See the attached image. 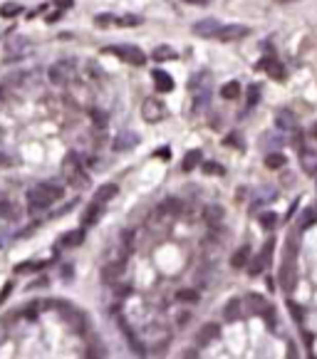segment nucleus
<instances>
[{
	"mask_svg": "<svg viewBox=\"0 0 317 359\" xmlns=\"http://www.w3.org/2000/svg\"><path fill=\"white\" fill-rule=\"evenodd\" d=\"M65 194V188L55 183V181H45V183H38V186H32L28 191V203L32 211H45V208H50L55 201H60Z\"/></svg>",
	"mask_w": 317,
	"mask_h": 359,
	"instance_id": "obj_1",
	"label": "nucleus"
},
{
	"mask_svg": "<svg viewBox=\"0 0 317 359\" xmlns=\"http://www.w3.org/2000/svg\"><path fill=\"white\" fill-rule=\"evenodd\" d=\"M109 52L117 55L119 60H124L126 65H134V67L146 65V55L139 50L137 45H114V47H109Z\"/></svg>",
	"mask_w": 317,
	"mask_h": 359,
	"instance_id": "obj_2",
	"label": "nucleus"
},
{
	"mask_svg": "<svg viewBox=\"0 0 317 359\" xmlns=\"http://www.w3.org/2000/svg\"><path fill=\"white\" fill-rule=\"evenodd\" d=\"M166 114H169V111H166V104L164 102H161V99H146V102H144V104H141V117H144V119H146V122H159V119H164Z\"/></svg>",
	"mask_w": 317,
	"mask_h": 359,
	"instance_id": "obj_3",
	"label": "nucleus"
},
{
	"mask_svg": "<svg viewBox=\"0 0 317 359\" xmlns=\"http://www.w3.org/2000/svg\"><path fill=\"white\" fill-rule=\"evenodd\" d=\"M72 74H74V69H72L69 62H55V65H50V69H47L50 84H67Z\"/></svg>",
	"mask_w": 317,
	"mask_h": 359,
	"instance_id": "obj_4",
	"label": "nucleus"
},
{
	"mask_svg": "<svg viewBox=\"0 0 317 359\" xmlns=\"http://www.w3.org/2000/svg\"><path fill=\"white\" fill-rule=\"evenodd\" d=\"M248 35H250V30L246 28V25H221L216 40L218 42H238V40H243V37H248Z\"/></svg>",
	"mask_w": 317,
	"mask_h": 359,
	"instance_id": "obj_5",
	"label": "nucleus"
},
{
	"mask_svg": "<svg viewBox=\"0 0 317 359\" xmlns=\"http://www.w3.org/2000/svg\"><path fill=\"white\" fill-rule=\"evenodd\" d=\"M218 30H221V23L218 20H198L196 25H193V35H198V37H208V40H216V35H218Z\"/></svg>",
	"mask_w": 317,
	"mask_h": 359,
	"instance_id": "obj_6",
	"label": "nucleus"
},
{
	"mask_svg": "<svg viewBox=\"0 0 317 359\" xmlns=\"http://www.w3.org/2000/svg\"><path fill=\"white\" fill-rule=\"evenodd\" d=\"M216 337H221V325L218 322H208L198 330V337H196V347H206L208 342H213Z\"/></svg>",
	"mask_w": 317,
	"mask_h": 359,
	"instance_id": "obj_7",
	"label": "nucleus"
},
{
	"mask_svg": "<svg viewBox=\"0 0 317 359\" xmlns=\"http://www.w3.org/2000/svg\"><path fill=\"white\" fill-rule=\"evenodd\" d=\"M255 69L268 72V74H270V77H275V80H283V77H285V69H283V65L277 62L275 57H263L260 62L255 65Z\"/></svg>",
	"mask_w": 317,
	"mask_h": 359,
	"instance_id": "obj_8",
	"label": "nucleus"
},
{
	"mask_svg": "<svg viewBox=\"0 0 317 359\" xmlns=\"http://www.w3.org/2000/svg\"><path fill=\"white\" fill-rule=\"evenodd\" d=\"M280 285H283L285 292H290L295 288V268H292V260H283V265H280Z\"/></svg>",
	"mask_w": 317,
	"mask_h": 359,
	"instance_id": "obj_9",
	"label": "nucleus"
},
{
	"mask_svg": "<svg viewBox=\"0 0 317 359\" xmlns=\"http://www.w3.org/2000/svg\"><path fill=\"white\" fill-rule=\"evenodd\" d=\"M134 144H139V137L134 131H119L117 139H114V149L117 152H129Z\"/></svg>",
	"mask_w": 317,
	"mask_h": 359,
	"instance_id": "obj_10",
	"label": "nucleus"
},
{
	"mask_svg": "<svg viewBox=\"0 0 317 359\" xmlns=\"http://www.w3.org/2000/svg\"><path fill=\"white\" fill-rule=\"evenodd\" d=\"M243 315V303L238 300V297H233V300H228L226 303V307H223V319L226 322H235V319Z\"/></svg>",
	"mask_w": 317,
	"mask_h": 359,
	"instance_id": "obj_11",
	"label": "nucleus"
},
{
	"mask_svg": "<svg viewBox=\"0 0 317 359\" xmlns=\"http://www.w3.org/2000/svg\"><path fill=\"white\" fill-rule=\"evenodd\" d=\"M104 213V203H99V201H92L89 206H87V211H84L82 216V223L84 225H95L97 221H99V216Z\"/></svg>",
	"mask_w": 317,
	"mask_h": 359,
	"instance_id": "obj_12",
	"label": "nucleus"
},
{
	"mask_svg": "<svg viewBox=\"0 0 317 359\" xmlns=\"http://www.w3.org/2000/svg\"><path fill=\"white\" fill-rule=\"evenodd\" d=\"M154 82H156L159 92H171L174 89V77L169 72H164V69H154Z\"/></svg>",
	"mask_w": 317,
	"mask_h": 359,
	"instance_id": "obj_13",
	"label": "nucleus"
},
{
	"mask_svg": "<svg viewBox=\"0 0 317 359\" xmlns=\"http://www.w3.org/2000/svg\"><path fill=\"white\" fill-rule=\"evenodd\" d=\"M248 262H250V248H248V245H240V248L231 255V268H235V270L246 268Z\"/></svg>",
	"mask_w": 317,
	"mask_h": 359,
	"instance_id": "obj_14",
	"label": "nucleus"
},
{
	"mask_svg": "<svg viewBox=\"0 0 317 359\" xmlns=\"http://www.w3.org/2000/svg\"><path fill=\"white\" fill-rule=\"evenodd\" d=\"M117 191H119V188H117V183H104V186H99V188H97L95 201H99V203H104V206H107L111 198L117 196Z\"/></svg>",
	"mask_w": 317,
	"mask_h": 359,
	"instance_id": "obj_15",
	"label": "nucleus"
},
{
	"mask_svg": "<svg viewBox=\"0 0 317 359\" xmlns=\"http://www.w3.org/2000/svg\"><path fill=\"white\" fill-rule=\"evenodd\" d=\"M0 216L8 218V221H17L20 218V208L15 206L13 201H8V198H0Z\"/></svg>",
	"mask_w": 317,
	"mask_h": 359,
	"instance_id": "obj_16",
	"label": "nucleus"
},
{
	"mask_svg": "<svg viewBox=\"0 0 317 359\" xmlns=\"http://www.w3.org/2000/svg\"><path fill=\"white\" fill-rule=\"evenodd\" d=\"M275 124H277V129H295L297 119H295V114H292V111L280 109L275 114Z\"/></svg>",
	"mask_w": 317,
	"mask_h": 359,
	"instance_id": "obj_17",
	"label": "nucleus"
},
{
	"mask_svg": "<svg viewBox=\"0 0 317 359\" xmlns=\"http://www.w3.org/2000/svg\"><path fill=\"white\" fill-rule=\"evenodd\" d=\"M82 240H84V231L82 228H77V231H69V233L62 235V245L65 248H74V245H82Z\"/></svg>",
	"mask_w": 317,
	"mask_h": 359,
	"instance_id": "obj_18",
	"label": "nucleus"
},
{
	"mask_svg": "<svg viewBox=\"0 0 317 359\" xmlns=\"http://www.w3.org/2000/svg\"><path fill=\"white\" fill-rule=\"evenodd\" d=\"M201 159H203L201 149H191V152L183 156V164H181V168H183V171H193L196 166L201 164Z\"/></svg>",
	"mask_w": 317,
	"mask_h": 359,
	"instance_id": "obj_19",
	"label": "nucleus"
},
{
	"mask_svg": "<svg viewBox=\"0 0 317 359\" xmlns=\"http://www.w3.org/2000/svg\"><path fill=\"white\" fill-rule=\"evenodd\" d=\"M152 57L156 62H166V60H174V57H176V50H174L171 45H159V47L154 50Z\"/></svg>",
	"mask_w": 317,
	"mask_h": 359,
	"instance_id": "obj_20",
	"label": "nucleus"
},
{
	"mask_svg": "<svg viewBox=\"0 0 317 359\" xmlns=\"http://www.w3.org/2000/svg\"><path fill=\"white\" fill-rule=\"evenodd\" d=\"M248 305H250V310L255 312V315H263L270 305H268V300L263 297V295H248Z\"/></svg>",
	"mask_w": 317,
	"mask_h": 359,
	"instance_id": "obj_21",
	"label": "nucleus"
},
{
	"mask_svg": "<svg viewBox=\"0 0 317 359\" xmlns=\"http://www.w3.org/2000/svg\"><path fill=\"white\" fill-rule=\"evenodd\" d=\"M67 179L72 186H77V188H84L87 183H89V176H87V171L84 168H77V171H72V174H67Z\"/></svg>",
	"mask_w": 317,
	"mask_h": 359,
	"instance_id": "obj_22",
	"label": "nucleus"
},
{
	"mask_svg": "<svg viewBox=\"0 0 317 359\" xmlns=\"http://www.w3.org/2000/svg\"><path fill=\"white\" fill-rule=\"evenodd\" d=\"M300 156H303V168L307 171V174H312L315 176V171H317V156L312 152H300Z\"/></svg>",
	"mask_w": 317,
	"mask_h": 359,
	"instance_id": "obj_23",
	"label": "nucleus"
},
{
	"mask_svg": "<svg viewBox=\"0 0 317 359\" xmlns=\"http://www.w3.org/2000/svg\"><path fill=\"white\" fill-rule=\"evenodd\" d=\"M208 102H211V89L203 87V89H201V95H196V99H193V109L203 111L208 107Z\"/></svg>",
	"mask_w": 317,
	"mask_h": 359,
	"instance_id": "obj_24",
	"label": "nucleus"
},
{
	"mask_svg": "<svg viewBox=\"0 0 317 359\" xmlns=\"http://www.w3.org/2000/svg\"><path fill=\"white\" fill-rule=\"evenodd\" d=\"M265 166H268L270 171H277V168H283V166H285V156H283V154H277V152L268 154V156H265Z\"/></svg>",
	"mask_w": 317,
	"mask_h": 359,
	"instance_id": "obj_25",
	"label": "nucleus"
},
{
	"mask_svg": "<svg viewBox=\"0 0 317 359\" xmlns=\"http://www.w3.org/2000/svg\"><path fill=\"white\" fill-rule=\"evenodd\" d=\"M156 213H181V201L179 198H166L164 203L156 208Z\"/></svg>",
	"mask_w": 317,
	"mask_h": 359,
	"instance_id": "obj_26",
	"label": "nucleus"
},
{
	"mask_svg": "<svg viewBox=\"0 0 317 359\" xmlns=\"http://www.w3.org/2000/svg\"><path fill=\"white\" fill-rule=\"evenodd\" d=\"M238 95H240V84L238 82H226L221 87V97L223 99H238Z\"/></svg>",
	"mask_w": 317,
	"mask_h": 359,
	"instance_id": "obj_27",
	"label": "nucleus"
},
{
	"mask_svg": "<svg viewBox=\"0 0 317 359\" xmlns=\"http://www.w3.org/2000/svg\"><path fill=\"white\" fill-rule=\"evenodd\" d=\"M20 13H23V5L20 3H5V5H0V15L3 17H17Z\"/></svg>",
	"mask_w": 317,
	"mask_h": 359,
	"instance_id": "obj_28",
	"label": "nucleus"
},
{
	"mask_svg": "<svg viewBox=\"0 0 317 359\" xmlns=\"http://www.w3.org/2000/svg\"><path fill=\"white\" fill-rule=\"evenodd\" d=\"M317 223V208H305L303 211V218H300V228H310Z\"/></svg>",
	"mask_w": 317,
	"mask_h": 359,
	"instance_id": "obj_29",
	"label": "nucleus"
},
{
	"mask_svg": "<svg viewBox=\"0 0 317 359\" xmlns=\"http://www.w3.org/2000/svg\"><path fill=\"white\" fill-rule=\"evenodd\" d=\"M176 300L179 303H196L198 300V290H191V288H181L176 292Z\"/></svg>",
	"mask_w": 317,
	"mask_h": 359,
	"instance_id": "obj_30",
	"label": "nucleus"
},
{
	"mask_svg": "<svg viewBox=\"0 0 317 359\" xmlns=\"http://www.w3.org/2000/svg\"><path fill=\"white\" fill-rule=\"evenodd\" d=\"M117 17L119 15H111V13H102L95 17V23L99 25V28H109V25H117Z\"/></svg>",
	"mask_w": 317,
	"mask_h": 359,
	"instance_id": "obj_31",
	"label": "nucleus"
},
{
	"mask_svg": "<svg viewBox=\"0 0 317 359\" xmlns=\"http://www.w3.org/2000/svg\"><path fill=\"white\" fill-rule=\"evenodd\" d=\"M273 245H275V240H265V245H263V250L258 253V258H260L265 265H270V258H273Z\"/></svg>",
	"mask_w": 317,
	"mask_h": 359,
	"instance_id": "obj_32",
	"label": "nucleus"
},
{
	"mask_svg": "<svg viewBox=\"0 0 317 359\" xmlns=\"http://www.w3.org/2000/svg\"><path fill=\"white\" fill-rule=\"evenodd\" d=\"M201 168H203V174H208V176H223V166L216 164V161H206V164H201Z\"/></svg>",
	"mask_w": 317,
	"mask_h": 359,
	"instance_id": "obj_33",
	"label": "nucleus"
},
{
	"mask_svg": "<svg viewBox=\"0 0 317 359\" xmlns=\"http://www.w3.org/2000/svg\"><path fill=\"white\" fill-rule=\"evenodd\" d=\"M139 23H141V17H137V15H119L117 17V25H122V28H134Z\"/></svg>",
	"mask_w": 317,
	"mask_h": 359,
	"instance_id": "obj_34",
	"label": "nucleus"
},
{
	"mask_svg": "<svg viewBox=\"0 0 317 359\" xmlns=\"http://www.w3.org/2000/svg\"><path fill=\"white\" fill-rule=\"evenodd\" d=\"M221 218H223V208H218V206L206 208V221L208 223H221Z\"/></svg>",
	"mask_w": 317,
	"mask_h": 359,
	"instance_id": "obj_35",
	"label": "nucleus"
},
{
	"mask_svg": "<svg viewBox=\"0 0 317 359\" xmlns=\"http://www.w3.org/2000/svg\"><path fill=\"white\" fill-rule=\"evenodd\" d=\"M265 268H268V265H265V262L260 260V258H258V255H255V258H250V265H248V273L253 277L255 275H260L263 270H265Z\"/></svg>",
	"mask_w": 317,
	"mask_h": 359,
	"instance_id": "obj_36",
	"label": "nucleus"
},
{
	"mask_svg": "<svg viewBox=\"0 0 317 359\" xmlns=\"http://www.w3.org/2000/svg\"><path fill=\"white\" fill-rule=\"evenodd\" d=\"M260 225L265 228V231H273V228L277 225V216H275V213H263V216H260Z\"/></svg>",
	"mask_w": 317,
	"mask_h": 359,
	"instance_id": "obj_37",
	"label": "nucleus"
},
{
	"mask_svg": "<svg viewBox=\"0 0 317 359\" xmlns=\"http://www.w3.org/2000/svg\"><path fill=\"white\" fill-rule=\"evenodd\" d=\"M288 310H290V312H292V317L297 319V322H300V319L305 317V310H303V307H300V305H295V303H292V300H288Z\"/></svg>",
	"mask_w": 317,
	"mask_h": 359,
	"instance_id": "obj_38",
	"label": "nucleus"
},
{
	"mask_svg": "<svg viewBox=\"0 0 317 359\" xmlns=\"http://www.w3.org/2000/svg\"><path fill=\"white\" fill-rule=\"evenodd\" d=\"M258 99H260V89L253 84V87L248 89V107H255V104H258Z\"/></svg>",
	"mask_w": 317,
	"mask_h": 359,
	"instance_id": "obj_39",
	"label": "nucleus"
},
{
	"mask_svg": "<svg viewBox=\"0 0 317 359\" xmlns=\"http://www.w3.org/2000/svg\"><path fill=\"white\" fill-rule=\"evenodd\" d=\"M92 119H95L97 126H107V114H104V111L95 109V111H92Z\"/></svg>",
	"mask_w": 317,
	"mask_h": 359,
	"instance_id": "obj_40",
	"label": "nucleus"
},
{
	"mask_svg": "<svg viewBox=\"0 0 317 359\" xmlns=\"http://www.w3.org/2000/svg\"><path fill=\"white\" fill-rule=\"evenodd\" d=\"M292 146H295L297 152H305V137H303L300 129H297V134H295V139H292Z\"/></svg>",
	"mask_w": 317,
	"mask_h": 359,
	"instance_id": "obj_41",
	"label": "nucleus"
},
{
	"mask_svg": "<svg viewBox=\"0 0 317 359\" xmlns=\"http://www.w3.org/2000/svg\"><path fill=\"white\" fill-rule=\"evenodd\" d=\"M179 359H198V347H189V349H183V354Z\"/></svg>",
	"mask_w": 317,
	"mask_h": 359,
	"instance_id": "obj_42",
	"label": "nucleus"
},
{
	"mask_svg": "<svg viewBox=\"0 0 317 359\" xmlns=\"http://www.w3.org/2000/svg\"><path fill=\"white\" fill-rule=\"evenodd\" d=\"M10 292H13V282H5L3 290H0V303H5V297H8Z\"/></svg>",
	"mask_w": 317,
	"mask_h": 359,
	"instance_id": "obj_43",
	"label": "nucleus"
},
{
	"mask_svg": "<svg viewBox=\"0 0 317 359\" xmlns=\"http://www.w3.org/2000/svg\"><path fill=\"white\" fill-rule=\"evenodd\" d=\"M132 240H134V233H132V231H126V233H124V245H126V248H132Z\"/></svg>",
	"mask_w": 317,
	"mask_h": 359,
	"instance_id": "obj_44",
	"label": "nucleus"
},
{
	"mask_svg": "<svg viewBox=\"0 0 317 359\" xmlns=\"http://www.w3.org/2000/svg\"><path fill=\"white\" fill-rule=\"evenodd\" d=\"M235 141H240V137H235V134H231V137L226 139V144H228V146H235Z\"/></svg>",
	"mask_w": 317,
	"mask_h": 359,
	"instance_id": "obj_45",
	"label": "nucleus"
},
{
	"mask_svg": "<svg viewBox=\"0 0 317 359\" xmlns=\"http://www.w3.org/2000/svg\"><path fill=\"white\" fill-rule=\"evenodd\" d=\"M310 137H312V139H317V122H315V124H312V129H310Z\"/></svg>",
	"mask_w": 317,
	"mask_h": 359,
	"instance_id": "obj_46",
	"label": "nucleus"
},
{
	"mask_svg": "<svg viewBox=\"0 0 317 359\" xmlns=\"http://www.w3.org/2000/svg\"><path fill=\"white\" fill-rule=\"evenodd\" d=\"M275 3H283V5H288V3H295V0H275Z\"/></svg>",
	"mask_w": 317,
	"mask_h": 359,
	"instance_id": "obj_47",
	"label": "nucleus"
},
{
	"mask_svg": "<svg viewBox=\"0 0 317 359\" xmlns=\"http://www.w3.org/2000/svg\"><path fill=\"white\" fill-rule=\"evenodd\" d=\"M0 97H3V87H0Z\"/></svg>",
	"mask_w": 317,
	"mask_h": 359,
	"instance_id": "obj_48",
	"label": "nucleus"
}]
</instances>
